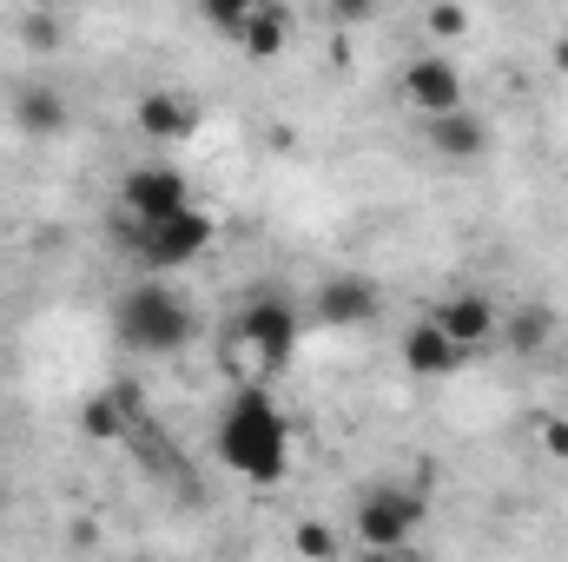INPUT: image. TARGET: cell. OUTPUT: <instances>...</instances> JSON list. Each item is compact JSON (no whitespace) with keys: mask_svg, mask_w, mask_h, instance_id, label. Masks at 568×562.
I'll return each instance as SVG.
<instances>
[{"mask_svg":"<svg viewBox=\"0 0 568 562\" xmlns=\"http://www.w3.org/2000/svg\"><path fill=\"white\" fill-rule=\"evenodd\" d=\"M291 550H297L304 562H337L344 530H337V523H324V516H304V523H291Z\"/></svg>","mask_w":568,"mask_h":562,"instance_id":"17","label":"cell"},{"mask_svg":"<svg viewBox=\"0 0 568 562\" xmlns=\"http://www.w3.org/2000/svg\"><path fill=\"white\" fill-rule=\"evenodd\" d=\"M13 27H20V40H33V47H53V40H60V20H53V13H20Z\"/></svg>","mask_w":568,"mask_h":562,"instance_id":"21","label":"cell"},{"mask_svg":"<svg viewBox=\"0 0 568 562\" xmlns=\"http://www.w3.org/2000/svg\"><path fill=\"white\" fill-rule=\"evenodd\" d=\"M536 443L556 456V463H568V418L556 411V418H536Z\"/></svg>","mask_w":568,"mask_h":562,"instance_id":"20","label":"cell"},{"mask_svg":"<svg viewBox=\"0 0 568 562\" xmlns=\"http://www.w3.org/2000/svg\"><path fill=\"white\" fill-rule=\"evenodd\" d=\"M252 7H258V0H205V20H212L219 33H232V40H239V33H245V20H252Z\"/></svg>","mask_w":568,"mask_h":562,"instance_id":"18","label":"cell"},{"mask_svg":"<svg viewBox=\"0 0 568 562\" xmlns=\"http://www.w3.org/2000/svg\"><path fill=\"white\" fill-rule=\"evenodd\" d=\"M284 40H291V13H284L278 0H258L252 20H245V33H239V53L265 67V60H278L284 53Z\"/></svg>","mask_w":568,"mask_h":562,"instance_id":"16","label":"cell"},{"mask_svg":"<svg viewBox=\"0 0 568 562\" xmlns=\"http://www.w3.org/2000/svg\"><path fill=\"white\" fill-rule=\"evenodd\" d=\"M67 93L60 87H47V80H33V87H20L13 93V127L27 133V140H53V133H67Z\"/></svg>","mask_w":568,"mask_h":562,"instance_id":"14","label":"cell"},{"mask_svg":"<svg viewBox=\"0 0 568 562\" xmlns=\"http://www.w3.org/2000/svg\"><path fill=\"white\" fill-rule=\"evenodd\" d=\"M351 562H410V556H404V550H357Z\"/></svg>","mask_w":568,"mask_h":562,"instance_id":"22","label":"cell"},{"mask_svg":"<svg viewBox=\"0 0 568 562\" xmlns=\"http://www.w3.org/2000/svg\"><path fill=\"white\" fill-rule=\"evenodd\" d=\"M239 344L252 351V364H258V378H278L284 364H291V351H297V331H304V318H297V304L284 298V291H252L245 304H239Z\"/></svg>","mask_w":568,"mask_h":562,"instance_id":"6","label":"cell"},{"mask_svg":"<svg viewBox=\"0 0 568 562\" xmlns=\"http://www.w3.org/2000/svg\"><path fill=\"white\" fill-rule=\"evenodd\" d=\"M199 120H205V107H199L192 93H179V87L140 93V107H133V127H140L152 145H185L199 133Z\"/></svg>","mask_w":568,"mask_h":562,"instance_id":"10","label":"cell"},{"mask_svg":"<svg viewBox=\"0 0 568 562\" xmlns=\"http://www.w3.org/2000/svg\"><path fill=\"white\" fill-rule=\"evenodd\" d=\"M549 60H556V73H568V33L556 40V47H549Z\"/></svg>","mask_w":568,"mask_h":562,"instance_id":"23","label":"cell"},{"mask_svg":"<svg viewBox=\"0 0 568 562\" xmlns=\"http://www.w3.org/2000/svg\"><path fill=\"white\" fill-rule=\"evenodd\" d=\"M133 423H140V391L133 384H113V391H100V398L80 404V436H93V443H113Z\"/></svg>","mask_w":568,"mask_h":562,"instance_id":"13","label":"cell"},{"mask_svg":"<svg viewBox=\"0 0 568 562\" xmlns=\"http://www.w3.org/2000/svg\"><path fill=\"white\" fill-rule=\"evenodd\" d=\"M212 443H219V463L258 490H272L284 470H291V423H284L278 398L245 378L225 404H219V423H212Z\"/></svg>","mask_w":568,"mask_h":562,"instance_id":"1","label":"cell"},{"mask_svg":"<svg viewBox=\"0 0 568 562\" xmlns=\"http://www.w3.org/2000/svg\"><path fill=\"white\" fill-rule=\"evenodd\" d=\"M120 239H126V252L145 265V279H165V272H185V265H199L212 245H219V219L205 212V205H192V212H179V219H165V225H120Z\"/></svg>","mask_w":568,"mask_h":562,"instance_id":"4","label":"cell"},{"mask_svg":"<svg viewBox=\"0 0 568 562\" xmlns=\"http://www.w3.org/2000/svg\"><path fill=\"white\" fill-rule=\"evenodd\" d=\"M429 324L456 344V351H483V344H496V324H503V304L489 298V291H449V298H436L424 311Z\"/></svg>","mask_w":568,"mask_h":562,"instance_id":"7","label":"cell"},{"mask_svg":"<svg viewBox=\"0 0 568 562\" xmlns=\"http://www.w3.org/2000/svg\"><path fill=\"white\" fill-rule=\"evenodd\" d=\"M429 523V496L417 483H371L351 510V536L357 550H410V536Z\"/></svg>","mask_w":568,"mask_h":562,"instance_id":"3","label":"cell"},{"mask_svg":"<svg viewBox=\"0 0 568 562\" xmlns=\"http://www.w3.org/2000/svg\"><path fill=\"white\" fill-rule=\"evenodd\" d=\"M424 27L436 33V40H456V33H469V7H429Z\"/></svg>","mask_w":568,"mask_h":562,"instance_id":"19","label":"cell"},{"mask_svg":"<svg viewBox=\"0 0 568 562\" xmlns=\"http://www.w3.org/2000/svg\"><path fill=\"white\" fill-rule=\"evenodd\" d=\"M192 331H199V318H192V298L179 284L140 279L113 298V338L133 358H179L192 344Z\"/></svg>","mask_w":568,"mask_h":562,"instance_id":"2","label":"cell"},{"mask_svg":"<svg viewBox=\"0 0 568 562\" xmlns=\"http://www.w3.org/2000/svg\"><path fill=\"white\" fill-rule=\"evenodd\" d=\"M311 311L331 331H364V324L384 318V284L371 279V272H331V279L317 284V304Z\"/></svg>","mask_w":568,"mask_h":562,"instance_id":"8","label":"cell"},{"mask_svg":"<svg viewBox=\"0 0 568 562\" xmlns=\"http://www.w3.org/2000/svg\"><path fill=\"white\" fill-rule=\"evenodd\" d=\"M199 199H192V179H185V165H165V159H145L133 165L126 179H120V199H113V225H165V219H179V212H192Z\"/></svg>","mask_w":568,"mask_h":562,"instance_id":"5","label":"cell"},{"mask_svg":"<svg viewBox=\"0 0 568 562\" xmlns=\"http://www.w3.org/2000/svg\"><path fill=\"white\" fill-rule=\"evenodd\" d=\"M549 338H556V311H549V304H516V311H503V324H496V344H509L516 358L549 351Z\"/></svg>","mask_w":568,"mask_h":562,"instance_id":"15","label":"cell"},{"mask_svg":"<svg viewBox=\"0 0 568 562\" xmlns=\"http://www.w3.org/2000/svg\"><path fill=\"white\" fill-rule=\"evenodd\" d=\"M397 358H404V371H410V378H424V384H436V378H456V371L469 364V351H456V344H449L429 318H417V324L404 331Z\"/></svg>","mask_w":568,"mask_h":562,"instance_id":"12","label":"cell"},{"mask_svg":"<svg viewBox=\"0 0 568 562\" xmlns=\"http://www.w3.org/2000/svg\"><path fill=\"white\" fill-rule=\"evenodd\" d=\"M424 140L443 165H476V159L489 152V120H483L476 107H456V113H443V120H424Z\"/></svg>","mask_w":568,"mask_h":562,"instance_id":"11","label":"cell"},{"mask_svg":"<svg viewBox=\"0 0 568 562\" xmlns=\"http://www.w3.org/2000/svg\"><path fill=\"white\" fill-rule=\"evenodd\" d=\"M404 107H410L417 120H443V113L469 107V100H463V67H456L449 53H417V60L404 67Z\"/></svg>","mask_w":568,"mask_h":562,"instance_id":"9","label":"cell"}]
</instances>
